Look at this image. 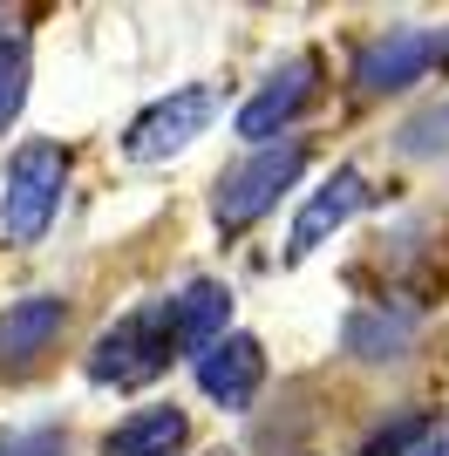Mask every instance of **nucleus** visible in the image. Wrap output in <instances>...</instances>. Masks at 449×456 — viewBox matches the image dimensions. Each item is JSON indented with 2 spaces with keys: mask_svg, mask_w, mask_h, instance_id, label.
Wrapping results in <instances>:
<instances>
[{
  "mask_svg": "<svg viewBox=\"0 0 449 456\" xmlns=\"http://www.w3.org/2000/svg\"><path fill=\"white\" fill-rule=\"evenodd\" d=\"M361 205H368V177H361L355 164H340V171L327 177V184H320L306 205H299L293 239H286V259H314V252L327 246L334 232L355 225V211H361Z\"/></svg>",
  "mask_w": 449,
  "mask_h": 456,
  "instance_id": "0eeeda50",
  "label": "nucleus"
},
{
  "mask_svg": "<svg viewBox=\"0 0 449 456\" xmlns=\"http://www.w3.org/2000/svg\"><path fill=\"white\" fill-rule=\"evenodd\" d=\"M20 102H28V41L0 35V136L14 130Z\"/></svg>",
  "mask_w": 449,
  "mask_h": 456,
  "instance_id": "ddd939ff",
  "label": "nucleus"
},
{
  "mask_svg": "<svg viewBox=\"0 0 449 456\" xmlns=\"http://www.w3.org/2000/svg\"><path fill=\"white\" fill-rule=\"evenodd\" d=\"M415 321H388L381 306H368V314H355L347 321V354H361V362H395L402 347H409Z\"/></svg>",
  "mask_w": 449,
  "mask_h": 456,
  "instance_id": "f8f14e48",
  "label": "nucleus"
},
{
  "mask_svg": "<svg viewBox=\"0 0 449 456\" xmlns=\"http://www.w3.org/2000/svg\"><path fill=\"white\" fill-rule=\"evenodd\" d=\"M184 443H191V416L177 402H150L102 436V456H184Z\"/></svg>",
  "mask_w": 449,
  "mask_h": 456,
  "instance_id": "9b49d317",
  "label": "nucleus"
},
{
  "mask_svg": "<svg viewBox=\"0 0 449 456\" xmlns=\"http://www.w3.org/2000/svg\"><path fill=\"white\" fill-rule=\"evenodd\" d=\"M259 381H265V347L252 341V334H224L218 347L198 354V388H205L218 409H252Z\"/></svg>",
  "mask_w": 449,
  "mask_h": 456,
  "instance_id": "1a4fd4ad",
  "label": "nucleus"
},
{
  "mask_svg": "<svg viewBox=\"0 0 449 456\" xmlns=\"http://www.w3.org/2000/svg\"><path fill=\"white\" fill-rule=\"evenodd\" d=\"M177 327H170V306L150 300L136 306V314H123V321H110L102 334H95L89 347V381H102V388H143V381H157L177 354Z\"/></svg>",
  "mask_w": 449,
  "mask_h": 456,
  "instance_id": "7ed1b4c3",
  "label": "nucleus"
},
{
  "mask_svg": "<svg viewBox=\"0 0 449 456\" xmlns=\"http://www.w3.org/2000/svg\"><path fill=\"white\" fill-rule=\"evenodd\" d=\"M429 429H436V422L422 416V409H402L395 422H381V429L361 443V456H415V443L429 436Z\"/></svg>",
  "mask_w": 449,
  "mask_h": 456,
  "instance_id": "4468645a",
  "label": "nucleus"
},
{
  "mask_svg": "<svg viewBox=\"0 0 449 456\" xmlns=\"http://www.w3.org/2000/svg\"><path fill=\"white\" fill-rule=\"evenodd\" d=\"M69 327V300L61 293H28L0 314V375H28V368L61 341Z\"/></svg>",
  "mask_w": 449,
  "mask_h": 456,
  "instance_id": "6e6552de",
  "label": "nucleus"
},
{
  "mask_svg": "<svg viewBox=\"0 0 449 456\" xmlns=\"http://www.w3.org/2000/svg\"><path fill=\"white\" fill-rule=\"evenodd\" d=\"M306 164H314V151H306L299 136H286V143H265V151L239 157V164H232V171L211 184V225H218L224 239L252 232L265 211L280 205V191H293L299 177H306Z\"/></svg>",
  "mask_w": 449,
  "mask_h": 456,
  "instance_id": "f257e3e1",
  "label": "nucleus"
},
{
  "mask_svg": "<svg viewBox=\"0 0 449 456\" xmlns=\"http://www.w3.org/2000/svg\"><path fill=\"white\" fill-rule=\"evenodd\" d=\"M61 191H69V151L35 136L7 157V177H0V239L7 246H41L48 225L61 211Z\"/></svg>",
  "mask_w": 449,
  "mask_h": 456,
  "instance_id": "f03ea898",
  "label": "nucleus"
},
{
  "mask_svg": "<svg viewBox=\"0 0 449 456\" xmlns=\"http://www.w3.org/2000/svg\"><path fill=\"white\" fill-rule=\"evenodd\" d=\"M218 110H224V95L211 89V82H184V89L157 95L130 130H123V157H130V164H164V157L191 151V143L211 130Z\"/></svg>",
  "mask_w": 449,
  "mask_h": 456,
  "instance_id": "20e7f679",
  "label": "nucleus"
},
{
  "mask_svg": "<svg viewBox=\"0 0 449 456\" xmlns=\"http://www.w3.org/2000/svg\"><path fill=\"white\" fill-rule=\"evenodd\" d=\"M164 306H170V327H177V347H191V354H205L232 334V286L224 280H191Z\"/></svg>",
  "mask_w": 449,
  "mask_h": 456,
  "instance_id": "9d476101",
  "label": "nucleus"
},
{
  "mask_svg": "<svg viewBox=\"0 0 449 456\" xmlns=\"http://www.w3.org/2000/svg\"><path fill=\"white\" fill-rule=\"evenodd\" d=\"M0 456H69V429H55V422L14 429V436H0Z\"/></svg>",
  "mask_w": 449,
  "mask_h": 456,
  "instance_id": "dca6fc26",
  "label": "nucleus"
},
{
  "mask_svg": "<svg viewBox=\"0 0 449 456\" xmlns=\"http://www.w3.org/2000/svg\"><path fill=\"white\" fill-rule=\"evenodd\" d=\"M402 151H409V157L449 151V102H436V110H422L415 123H402Z\"/></svg>",
  "mask_w": 449,
  "mask_h": 456,
  "instance_id": "2eb2a0df",
  "label": "nucleus"
},
{
  "mask_svg": "<svg viewBox=\"0 0 449 456\" xmlns=\"http://www.w3.org/2000/svg\"><path fill=\"white\" fill-rule=\"evenodd\" d=\"M443 61H449V41L436 28H388V35L361 41L355 89L361 95H395V89H409V82H429Z\"/></svg>",
  "mask_w": 449,
  "mask_h": 456,
  "instance_id": "39448f33",
  "label": "nucleus"
},
{
  "mask_svg": "<svg viewBox=\"0 0 449 456\" xmlns=\"http://www.w3.org/2000/svg\"><path fill=\"white\" fill-rule=\"evenodd\" d=\"M320 76H327V61H320L314 48H306V55H293L286 69H273V76L252 89V102H239L232 130H239L245 143H259V151H265V143H273V136H280L286 123H293V116L320 95Z\"/></svg>",
  "mask_w": 449,
  "mask_h": 456,
  "instance_id": "423d86ee",
  "label": "nucleus"
},
{
  "mask_svg": "<svg viewBox=\"0 0 449 456\" xmlns=\"http://www.w3.org/2000/svg\"><path fill=\"white\" fill-rule=\"evenodd\" d=\"M415 456H449V422H443V429H429V436L415 443Z\"/></svg>",
  "mask_w": 449,
  "mask_h": 456,
  "instance_id": "f3484780",
  "label": "nucleus"
}]
</instances>
